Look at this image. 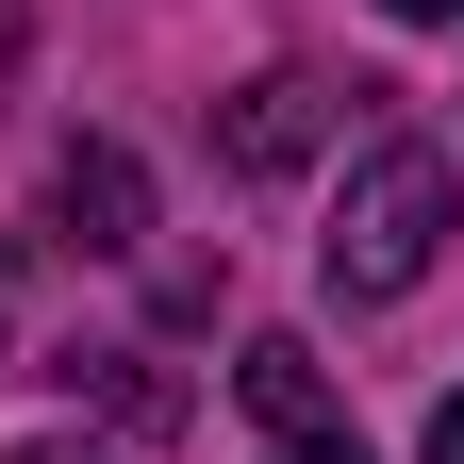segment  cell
<instances>
[{"instance_id": "6da1fadb", "label": "cell", "mask_w": 464, "mask_h": 464, "mask_svg": "<svg viewBox=\"0 0 464 464\" xmlns=\"http://www.w3.org/2000/svg\"><path fill=\"white\" fill-rule=\"evenodd\" d=\"M431 249H448V150H415V133L348 150V199H332V232H315L332 299H415Z\"/></svg>"}, {"instance_id": "7a4b0ae2", "label": "cell", "mask_w": 464, "mask_h": 464, "mask_svg": "<svg viewBox=\"0 0 464 464\" xmlns=\"http://www.w3.org/2000/svg\"><path fill=\"white\" fill-rule=\"evenodd\" d=\"M315 133H332V83H315V67H266L249 100L216 116V150L249 166V183H282V166H315Z\"/></svg>"}, {"instance_id": "3957f363", "label": "cell", "mask_w": 464, "mask_h": 464, "mask_svg": "<svg viewBox=\"0 0 464 464\" xmlns=\"http://www.w3.org/2000/svg\"><path fill=\"white\" fill-rule=\"evenodd\" d=\"M50 216H67V249H133V232H150V183H133V150H67V166H50Z\"/></svg>"}, {"instance_id": "277c9868", "label": "cell", "mask_w": 464, "mask_h": 464, "mask_svg": "<svg viewBox=\"0 0 464 464\" xmlns=\"http://www.w3.org/2000/svg\"><path fill=\"white\" fill-rule=\"evenodd\" d=\"M232 382H249V415H266L282 448H315V431H348V415H332V365H315L299 332H249V365H232Z\"/></svg>"}, {"instance_id": "5b68a950", "label": "cell", "mask_w": 464, "mask_h": 464, "mask_svg": "<svg viewBox=\"0 0 464 464\" xmlns=\"http://www.w3.org/2000/svg\"><path fill=\"white\" fill-rule=\"evenodd\" d=\"M415 464H464V382L431 398V431H415Z\"/></svg>"}, {"instance_id": "8992f818", "label": "cell", "mask_w": 464, "mask_h": 464, "mask_svg": "<svg viewBox=\"0 0 464 464\" xmlns=\"http://www.w3.org/2000/svg\"><path fill=\"white\" fill-rule=\"evenodd\" d=\"M282 464H365V431H315V448H282Z\"/></svg>"}, {"instance_id": "52a82bcc", "label": "cell", "mask_w": 464, "mask_h": 464, "mask_svg": "<svg viewBox=\"0 0 464 464\" xmlns=\"http://www.w3.org/2000/svg\"><path fill=\"white\" fill-rule=\"evenodd\" d=\"M382 17H415V34H448V17H464V0H382Z\"/></svg>"}, {"instance_id": "ba28073f", "label": "cell", "mask_w": 464, "mask_h": 464, "mask_svg": "<svg viewBox=\"0 0 464 464\" xmlns=\"http://www.w3.org/2000/svg\"><path fill=\"white\" fill-rule=\"evenodd\" d=\"M17 464H116V448H83V431H67V448H17Z\"/></svg>"}, {"instance_id": "9c48e42d", "label": "cell", "mask_w": 464, "mask_h": 464, "mask_svg": "<svg viewBox=\"0 0 464 464\" xmlns=\"http://www.w3.org/2000/svg\"><path fill=\"white\" fill-rule=\"evenodd\" d=\"M0 67H17V0H0Z\"/></svg>"}]
</instances>
